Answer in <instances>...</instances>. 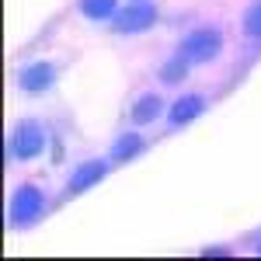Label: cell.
I'll use <instances>...</instances> for the list:
<instances>
[{
  "mask_svg": "<svg viewBox=\"0 0 261 261\" xmlns=\"http://www.w3.org/2000/svg\"><path fill=\"white\" fill-rule=\"evenodd\" d=\"M220 49H223V35L216 32V28H195V32H188L185 42H181V56H185L188 63L213 60Z\"/></svg>",
  "mask_w": 261,
  "mask_h": 261,
  "instance_id": "6da1fadb",
  "label": "cell"
},
{
  "mask_svg": "<svg viewBox=\"0 0 261 261\" xmlns=\"http://www.w3.org/2000/svg\"><path fill=\"white\" fill-rule=\"evenodd\" d=\"M42 209H45L42 192L35 185H21V192L14 195V205H11V220L21 223V226H28V223H35L42 216Z\"/></svg>",
  "mask_w": 261,
  "mask_h": 261,
  "instance_id": "7a4b0ae2",
  "label": "cell"
},
{
  "mask_svg": "<svg viewBox=\"0 0 261 261\" xmlns=\"http://www.w3.org/2000/svg\"><path fill=\"white\" fill-rule=\"evenodd\" d=\"M42 146H45V133H42L35 122H21L18 129H14V140H11V153H14L18 161H32V157L39 153Z\"/></svg>",
  "mask_w": 261,
  "mask_h": 261,
  "instance_id": "3957f363",
  "label": "cell"
},
{
  "mask_svg": "<svg viewBox=\"0 0 261 261\" xmlns=\"http://www.w3.org/2000/svg\"><path fill=\"white\" fill-rule=\"evenodd\" d=\"M153 21H157V11L150 4H129L125 11H115L119 32H146V28H153Z\"/></svg>",
  "mask_w": 261,
  "mask_h": 261,
  "instance_id": "277c9868",
  "label": "cell"
},
{
  "mask_svg": "<svg viewBox=\"0 0 261 261\" xmlns=\"http://www.w3.org/2000/svg\"><path fill=\"white\" fill-rule=\"evenodd\" d=\"M53 81H56L53 63H32V66H24V70L18 73L21 91H28V94H42V91H49Z\"/></svg>",
  "mask_w": 261,
  "mask_h": 261,
  "instance_id": "5b68a950",
  "label": "cell"
},
{
  "mask_svg": "<svg viewBox=\"0 0 261 261\" xmlns=\"http://www.w3.org/2000/svg\"><path fill=\"white\" fill-rule=\"evenodd\" d=\"M105 174H108V161H87V164H81V167L73 171V178H70V185H66V192L77 195V192H84V188L98 185Z\"/></svg>",
  "mask_w": 261,
  "mask_h": 261,
  "instance_id": "8992f818",
  "label": "cell"
},
{
  "mask_svg": "<svg viewBox=\"0 0 261 261\" xmlns=\"http://www.w3.org/2000/svg\"><path fill=\"white\" fill-rule=\"evenodd\" d=\"M164 112V98L161 94H143V98L133 101V108H129V119L136 122V125H146V122H157Z\"/></svg>",
  "mask_w": 261,
  "mask_h": 261,
  "instance_id": "52a82bcc",
  "label": "cell"
},
{
  "mask_svg": "<svg viewBox=\"0 0 261 261\" xmlns=\"http://www.w3.org/2000/svg\"><path fill=\"white\" fill-rule=\"evenodd\" d=\"M202 108H205V101L199 94H185L171 105V125H188V122H195L202 115Z\"/></svg>",
  "mask_w": 261,
  "mask_h": 261,
  "instance_id": "ba28073f",
  "label": "cell"
},
{
  "mask_svg": "<svg viewBox=\"0 0 261 261\" xmlns=\"http://www.w3.org/2000/svg\"><path fill=\"white\" fill-rule=\"evenodd\" d=\"M140 150H143V140L133 136V133H125V136H119L115 146H112V161H129V157H136Z\"/></svg>",
  "mask_w": 261,
  "mask_h": 261,
  "instance_id": "9c48e42d",
  "label": "cell"
},
{
  "mask_svg": "<svg viewBox=\"0 0 261 261\" xmlns=\"http://www.w3.org/2000/svg\"><path fill=\"white\" fill-rule=\"evenodd\" d=\"M81 11H84V18H94V21H101V18H115V0H81Z\"/></svg>",
  "mask_w": 261,
  "mask_h": 261,
  "instance_id": "30bf717a",
  "label": "cell"
},
{
  "mask_svg": "<svg viewBox=\"0 0 261 261\" xmlns=\"http://www.w3.org/2000/svg\"><path fill=\"white\" fill-rule=\"evenodd\" d=\"M185 73H188V60H185L181 53H178V60H171V63L161 66V81H167V84H178Z\"/></svg>",
  "mask_w": 261,
  "mask_h": 261,
  "instance_id": "8fae6325",
  "label": "cell"
},
{
  "mask_svg": "<svg viewBox=\"0 0 261 261\" xmlns=\"http://www.w3.org/2000/svg\"><path fill=\"white\" fill-rule=\"evenodd\" d=\"M244 32L254 35V39H261V0L247 7V14H244Z\"/></svg>",
  "mask_w": 261,
  "mask_h": 261,
  "instance_id": "7c38bea8",
  "label": "cell"
}]
</instances>
